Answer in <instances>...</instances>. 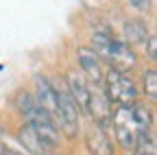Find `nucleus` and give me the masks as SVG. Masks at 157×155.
I'll return each mask as SVG.
<instances>
[{"label":"nucleus","instance_id":"obj_1","mask_svg":"<svg viewBox=\"0 0 157 155\" xmlns=\"http://www.w3.org/2000/svg\"><path fill=\"white\" fill-rule=\"evenodd\" d=\"M111 127H113V135L118 144L124 151H133L137 138L148 133L153 127L151 109L137 101L129 105H118L111 111Z\"/></svg>","mask_w":157,"mask_h":155},{"label":"nucleus","instance_id":"obj_2","mask_svg":"<svg viewBox=\"0 0 157 155\" xmlns=\"http://www.w3.org/2000/svg\"><path fill=\"white\" fill-rule=\"evenodd\" d=\"M92 50L98 55V59L107 61L113 70L124 72L131 66H135V52L131 50V46H127L120 37L107 31H98L92 35Z\"/></svg>","mask_w":157,"mask_h":155},{"label":"nucleus","instance_id":"obj_3","mask_svg":"<svg viewBox=\"0 0 157 155\" xmlns=\"http://www.w3.org/2000/svg\"><path fill=\"white\" fill-rule=\"evenodd\" d=\"M17 109L22 111V116L26 118V127L42 140L48 149L55 151V146L59 144V129L55 127V122L48 118V116L39 109V105L35 103V99L26 92L17 94Z\"/></svg>","mask_w":157,"mask_h":155},{"label":"nucleus","instance_id":"obj_4","mask_svg":"<svg viewBox=\"0 0 157 155\" xmlns=\"http://www.w3.org/2000/svg\"><path fill=\"white\" fill-rule=\"evenodd\" d=\"M103 87H105V96L109 99V103H113V107L137 101V87H135L133 79H129L120 70H113V68L105 70Z\"/></svg>","mask_w":157,"mask_h":155},{"label":"nucleus","instance_id":"obj_5","mask_svg":"<svg viewBox=\"0 0 157 155\" xmlns=\"http://www.w3.org/2000/svg\"><path fill=\"white\" fill-rule=\"evenodd\" d=\"M57 90V96H59V105H61V120H59V131H61L66 138H76L78 133V109L72 101V96L66 87L63 81H50Z\"/></svg>","mask_w":157,"mask_h":155},{"label":"nucleus","instance_id":"obj_6","mask_svg":"<svg viewBox=\"0 0 157 155\" xmlns=\"http://www.w3.org/2000/svg\"><path fill=\"white\" fill-rule=\"evenodd\" d=\"M111 111H113V105L109 103V99L105 96V92L101 87H90V101H87V114L94 118L92 125L96 127H109L111 125Z\"/></svg>","mask_w":157,"mask_h":155},{"label":"nucleus","instance_id":"obj_7","mask_svg":"<svg viewBox=\"0 0 157 155\" xmlns=\"http://www.w3.org/2000/svg\"><path fill=\"white\" fill-rule=\"evenodd\" d=\"M76 59L81 66V74L87 76V83L94 87H103V76H105V68L103 61L98 59V55L92 48H78L76 50Z\"/></svg>","mask_w":157,"mask_h":155},{"label":"nucleus","instance_id":"obj_8","mask_svg":"<svg viewBox=\"0 0 157 155\" xmlns=\"http://www.w3.org/2000/svg\"><path fill=\"white\" fill-rule=\"evenodd\" d=\"M66 87H68V92L72 96L76 109L87 114V101H90V87L92 85L85 81V76L81 72H76V70H70L68 76H66Z\"/></svg>","mask_w":157,"mask_h":155},{"label":"nucleus","instance_id":"obj_9","mask_svg":"<svg viewBox=\"0 0 157 155\" xmlns=\"http://www.w3.org/2000/svg\"><path fill=\"white\" fill-rule=\"evenodd\" d=\"M85 144L92 155H113V142L109 140V135L105 129L92 125L85 133Z\"/></svg>","mask_w":157,"mask_h":155},{"label":"nucleus","instance_id":"obj_10","mask_svg":"<svg viewBox=\"0 0 157 155\" xmlns=\"http://www.w3.org/2000/svg\"><path fill=\"white\" fill-rule=\"evenodd\" d=\"M17 142L22 144L31 155H52V149H48V146H46L42 140H39L26 125L17 131Z\"/></svg>","mask_w":157,"mask_h":155},{"label":"nucleus","instance_id":"obj_11","mask_svg":"<svg viewBox=\"0 0 157 155\" xmlns=\"http://www.w3.org/2000/svg\"><path fill=\"white\" fill-rule=\"evenodd\" d=\"M148 37L151 35H148V31H146V26L142 22L133 20V22H127L124 24V37H122V42L127 46H144L148 42Z\"/></svg>","mask_w":157,"mask_h":155},{"label":"nucleus","instance_id":"obj_12","mask_svg":"<svg viewBox=\"0 0 157 155\" xmlns=\"http://www.w3.org/2000/svg\"><path fill=\"white\" fill-rule=\"evenodd\" d=\"M133 153L135 155H157V142H155L153 131H148V133L137 138V142L133 146Z\"/></svg>","mask_w":157,"mask_h":155},{"label":"nucleus","instance_id":"obj_13","mask_svg":"<svg viewBox=\"0 0 157 155\" xmlns=\"http://www.w3.org/2000/svg\"><path fill=\"white\" fill-rule=\"evenodd\" d=\"M142 92H144V96H148L151 101L157 99V70L155 68L146 70L144 81H142Z\"/></svg>","mask_w":157,"mask_h":155},{"label":"nucleus","instance_id":"obj_14","mask_svg":"<svg viewBox=\"0 0 157 155\" xmlns=\"http://www.w3.org/2000/svg\"><path fill=\"white\" fill-rule=\"evenodd\" d=\"M144 46H146V55H148V59H151V61H155V59H157V37H155V35H151V37H148V42H146Z\"/></svg>","mask_w":157,"mask_h":155},{"label":"nucleus","instance_id":"obj_15","mask_svg":"<svg viewBox=\"0 0 157 155\" xmlns=\"http://www.w3.org/2000/svg\"><path fill=\"white\" fill-rule=\"evenodd\" d=\"M0 155H22V153H17V151L9 149V146H2V144H0Z\"/></svg>","mask_w":157,"mask_h":155}]
</instances>
